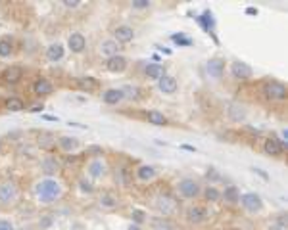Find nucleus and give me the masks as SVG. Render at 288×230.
I'll list each match as a JSON object with an SVG mask.
<instances>
[{"label":"nucleus","mask_w":288,"mask_h":230,"mask_svg":"<svg viewBox=\"0 0 288 230\" xmlns=\"http://www.w3.org/2000/svg\"><path fill=\"white\" fill-rule=\"evenodd\" d=\"M79 192L81 194H94V184H92V180H89L87 177H81L79 178Z\"/></svg>","instance_id":"38"},{"label":"nucleus","mask_w":288,"mask_h":230,"mask_svg":"<svg viewBox=\"0 0 288 230\" xmlns=\"http://www.w3.org/2000/svg\"><path fill=\"white\" fill-rule=\"evenodd\" d=\"M261 92H263V98L269 102H285L288 96V89L283 81H267Z\"/></svg>","instance_id":"4"},{"label":"nucleus","mask_w":288,"mask_h":230,"mask_svg":"<svg viewBox=\"0 0 288 230\" xmlns=\"http://www.w3.org/2000/svg\"><path fill=\"white\" fill-rule=\"evenodd\" d=\"M4 107H6L8 111L18 113V111H23V109H25V102H23L19 96H8V98L4 100Z\"/></svg>","instance_id":"33"},{"label":"nucleus","mask_w":288,"mask_h":230,"mask_svg":"<svg viewBox=\"0 0 288 230\" xmlns=\"http://www.w3.org/2000/svg\"><path fill=\"white\" fill-rule=\"evenodd\" d=\"M113 180H115L117 186H129V184L133 182V173H131V169L125 167V165H117V167L113 169Z\"/></svg>","instance_id":"19"},{"label":"nucleus","mask_w":288,"mask_h":230,"mask_svg":"<svg viewBox=\"0 0 288 230\" xmlns=\"http://www.w3.org/2000/svg\"><path fill=\"white\" fill-rule=\"evenodd\" d=\"M150 6H152L150 0H133V2H131V8H133V10H148Z\"/></svg>","instance_id":"40"},{"label":"nucleus","mask_w":288,"mask_h":230,"mask_svg":"<svg viewBox=\"0 0 288 230\" xmlns=\"http://www.w3.org/2000/svg\"><path fill=\"white\" fill-rule=\"evenodd\" d=\"M227 117L231 121H236V123H242L246 119V107L242 106L240 102H229L227 104Z\"/></svg>","instance_id":"18"},{"label":"nucleus","mask_w":288,"mask_h":230,"mask_svg":"<svg viewBox=\"0 0 288 230\" xmlns=\"http://www.w3.org/2000/svg\"><path fill=\"white\" fill-rule=\"evenodd\" d=\"M131 221H133V225H143L144 221H146V213L143 211V209H133V213H131Z\"/></svg>","instance_id":"39"},{"label":"nucleus","mask_w":288,"mask_h":230,"mask_svg":"<svg viewBox=\"0 0 288 230\" xmlns=\"http://www.w3.org/2000/svg\"><path fill=\"white\" fill-rule=\"evenodd\" d=\"M79 146H81V142L77 140L75 136H60V138H58V148H60L62 152L70 154V156L79 150Z\"/></svg>","instance_id":"26"},{"label":"nucleus","mask_w":288,"mask_h":230,"mask_svg":"<svg viewBox=\"0 0 288 230\" xmlns=\"http://www.w3.org/2000/svg\"><path fill=\"white\" fill-rule=\"evenodd\" d=\"M0 230H14V225L8 219H0Z\"/></svg>","instance_id":"45"},{"label":"nucleus","mask_w":288,"mask_h":230,"mask_svg":"<svg viewBox=\"0 0 288 230\" xmlns=\"http://www.w3.org/2000/svg\"><path fill=\"white\" fill-rule=\"evenodd\" d=\"M40 223H42V225H40L42 229H48V227L52 225V217H50V215H48V217H42V219H40Z\"/></svg>","instance_id":"46"},{"label":"nucleus","mask_w":288,"mask_h":230,"mask_svg":"<svg viewBox=\"0 0 288 230\" xmlns=\"http://www.w3.org/2000/svg\"><path fill=\"white\" fill-rule=\"evenodd\" d=\"M196 21H198L200 27L214 38V42H216L217 46H219V38H217V33H216L217 23H216V16H214V12H212V10H204L198 18H196Z\"/></svg>","instance_id":"8"},{"label":"nucleus","mask_w":288,"mask_h":230,"mask_svg":"<svg viewBox=\"0 0 288 230\" xmlns=\"http://www.w3.org/2000/svg\"><path fill=\"white\" fill-rule=\"evenodd\" d=\"M64 54H66V48H64V44H60V42H52V44L44 50L46 60H48V62H52V64L60 62V60L64 58Z\"/></svg>","instance_id":"30"},{"label":"nucleus","mask_w":288,"mask_h":230,"mask_svg":"<svg viewBox=\"0 0 288 230\" xmlns=\"http://www.w3.org/2000/svg\"><path fill=\"white\" fill-rule=\"evenodd\" d=\"M171 42L177 44V46H192L194 44V38L186 33H173L171 35Z\"/></svg>","instance_id":"37"},{"label":"nucleus","mask_w":288,"mask_h":230,"mask_svg":"<svg viewBox=\"0 0 288 230\" xmlns=\"http://www.w3.org/2000/svg\"><path fill=\"white\" fill-rule=\"evenodd\" d=\"M221 199H223L225 203H229V205H236L238 199H240V188L234 186V184L225 186V190H221Z\"/></svg>","instance_id":"27"},{"label":"nucleus","mask_w":288,"mask_h":230,"mask_svg":"<svg viewBox=\"0 0 288 230\" xmlns=\"http://www.w3.org/2000/svg\"><path fill=\"white\" fill-rule=\"evenodd\" d=\"M36 148L42 150V152H46V154H50L52 150L58 148V138H56L52 132H48V131H40L36 134Z\"/></svg>","instance_id":"14"},{"label":"nucleus","mask_w":288,"mask_h":230,"mask_svg":"<svg viewBox=\"0 0 288 230\" xmlns=\"http://www.w3.org/2000/svg\"><path fill=\"white\" fill-rule=\"evenodd\" d=\"M238 203L242 205L244 211L248 213H259L263 209V199H261V196L255 194V192H244V194H240Z\"/></svg>","instance_id":"7"},{"label":"nucleus","mask_w":288,"mask_h":230,"mask_svg":"<svg viewBox=\"0 0 288 230\" xmlns=\"http://www.w3.org/2000/svg\"><path fill=\"white\" fill-rule=\"evenodd\" d=\"M144 115H146V121H148V123L158 125V127H163V125L169 123L167 117L163 115V111H158V109H148Z\"/></svg>","instance_id":"32"},{"label":"nucleus","mask_w":288,"mask_h":230,"mask_svg":"<svg viewBox=\"0 0 288 230\" xmlns=\"http://www.w3.org/2000/svg\"><path fill=\"white\" fill-rule=\"evenodd\" d=\"M106 163L102 161V158H94L90 160V163L87 165V173L90 178H104L106 177Z\"/></svg>","instance_id":"20"},{"label":"nucleus","mask_w":288,"mask_h":230,"mask_svg":"<svg viewBox=\"0 0 288 230\" xmlns=\"http://www.w3.org/2000/svg\"><path fill=\"white\" fill-rule=\"evenodd\" d=\"M288 146L281 140L277 134H271V136H267V138L263 140V152H265L267 156H271V158H279V156H283Z\"/></svg>","instance_id":"9"},{"label":"nucleus","mask_w":288,"mask_h":230,"mask_svg":"<svg viewBox=\"0 0 288 230\" xmlns=\"http://www.w3.org/2000/svg\"><path fill=\"white\" fill-rule=\"evenodd\" d=\"M208 217H210L208 207L202 205V203H192V205H188L186 211H184V219H186V223H190V225H202V223L208 221Z\"/></svg>","instance_id":"6"},{"label":"nucleus","mask_w":288,"mask_h":230,"mask_svg":"<svg viewBox=\"0 0 288 230\" xmlns=\"http://www.w3.org/2000/svg\"><path fill=\"white\" fill-rule=\"evenodd\" d=\"M68 163H77V156H68Z\"/></svg>","instance_id":"51"},{"label":"nucleus","mask_w":288,"mask_h":230,"mask_svg":"<svg viewBox=\"0 0 288 230\" xmlns=\"http://www.w3.org/2000/svg\"><path fill=\"white\" fill-rule=\"evenodd\" d=\"M206 178H208V180H212V182H217V180H221V175H219L216 169L212 167V169H208V173H206Z\"/></svg>","instance_id":"42"},{"label":"nucleus","mask_w":288,"mask_h":230,"mask_svg":"<svg viewBox=\"0 0 288 230\" xmlns=\"http://www.w3.org/2000/svg\"><path fill=\"white\" fill-rule=\"evenodd\" d=\"M135 177L139 178L141 182H152L154 178L158 177V171L154 165H139L135 171Z\"/></svg>","instance_id":"25"},{"label":"nucleus","mask_w":288,"mask_h":230,"mask_svg":"<svg viewBox=\"0 0 288 230\" xmlns=\"http://www.w3.org/2000/svg\"><path fill=\"white\" fill-rule=\"evenodd\" d=\"M225 69H227V62L223 60V58H210L208 62H206V73H208V77H212V79H223V75H225Z\"/></svg>","instance_id":"12"},{"label":"nucleus","mask_w":288,"mask_h":230,"mask_svg":"<svg viewBox=\"0 0 288 230\" xmlns=\"http://www.w3.org/2000/svg\"><path fill=\"white\" fill-rule=\"evenodd\" d=\"M252 171H253V173H255V175H259V177L263 178V180H265V182H269V180H271L269 173H267V171H263V169H261V167H252Z\"/></svg>","instance_id":"43"},{"label":"nucleus","mask_w":288,"mask_h":230,"mask_svg":"<svg viewBox=\"0 0 288 230\" xmlns=\"http://www.w3.org/2000/svg\"><path fill=\"white\" fill-rule=\"evenodd\" d=\"M231 75H233L236 81H250L253 75V69L246 64V62H242V60H234L233 64H231Z\"/></svg>","instance_id":"11"},{"label":"nucleus","mask_w":288,"mask_h":230,"mask_svg":"<svg viewBox=\"0 0 288 230\" xmlns=\"http://www.w3.org/2000/svg\"><path fill=\"white\" fill-rule=\"evenodd\" d=\"M19 199V186L14 178L6 177L0 178V207L10 209L18 203Z\"/></svg>","instance_id":"2"},{"label":"nucleus","mask_w":288,"mask_h":230,"mask_svg":"<svg viewBox=\"0 0 288 230\" xmlns=\"http://www.w3.org/2000/svg\"><path fill=\"white\" fill-rule=\"evenodd\" d=\"M158 89L162 94H175L179 90V81L173 75H163L162 79L158 81Z\"/></svg>","instance_id":"22"},{"label":"nucleus","mask_w":288,"mask_h":230,"mask_svg":"<svg viewBox=\"0 0 288 230\" xmlns=\"http://www.w3.org/2000/svg\"><path fill=\"white\" fill-rule=\"evenodd\" d=\"M129 230H141V227H139V225H131V227H129Z\"/></svg>","instance_id":"52"},{"label":"nucleus","mask_w":288,"mask_h":230,"mask_svg":"<svg viewBox=\"0 0 288 230\" xmlns=\"http://www.w3.org/2000/svg\"><path fill=\"white\" fill-rule=\"evenodd\" d=\"M42 109H44V106H42V104H40V106H33V107H31V111H33V113H40Z\"/></svg>","instance_id":"49"},{"label":"nucleus","mask_w":288,"mask_h":230,"mask_svg":"<svg viewBox=\"0 0 288 230\" xmlns=\"http://www.w3.org/2000/svg\"><path fill=\"white\" fill-rule=\"evenodd\" d=\"M175 194L179 196L180 199H196L202 194V186L194 178H180L175 186Z\"/></svg>","instance_id":"3"},{"label":"nucleus","mask_w":288,"mask_h":230,"mask_svg":"<svg viewBox=\"0 0 288 230\" xmlns=\"http://www.w3.org/2000/svg\"><path fill=\"white\" fill-rule=\"evenodd\" d=\"M35 196L40 203H54L64 196V186L56 178H42L35 184Z\"/></svg>","instance_id":"1"},{"label":"nucleus","mask_w":288,"mask_h":230,"mask_svg":"<svg viewBox=\"0 0 288 230\" xmlns=\"http://www.w3.org/2000/svg\"><path fill=\"white\" fill-rule=\"evenodd\" d=\"M31 90H33L35 96L44 98V96H50L54 92V83L50 79H46V77H36L33 81V85H31Z\"/></svg>","instance_id":"13"},{"label":"nucleus","mask_w":288,"mask_h":230,"mask_svg":"<svg viewBox=\"0 0 288 230\" xmlns=\"http://www.w3.org/2000/svg\"><path fill=\"white\" fill-rule=\"evenodd\" d=\"M0 146H2V142H0Z\"/></svg>","instance_id":"53"},{"label":"nucleus","mask_w":288,"mask_h":230,"mask_svg":"<svg viewBox=\"0 0 288 230\" xmlns=\"http://www.w3.org/2000/svg\"><path fill=\"white\" fill-rule=\"evenodd\" d=\"M87 156H102L104 154V148L102 146H96V144H92L90 148H87V152H85Z\"/></svg>","instance_id":"41"},{"label":"nucleus","mask_w":288,"mask_h":230,"mask_svg":"<svg viewBox=\"0 0 288 230\" xmlns=\"http://www.w3.org/2000/svg\"><path fill=\"white\" fill-rule=\"evenodd\" d=\"M179 148L180 150H186V152H196V148H194V146H190V144H180Z\"/></svg>","instance_id":"47"},{"label":"nucleus","mask_w":288,"mask_h":230,"mask_svg":"<svg viewBox=\"0 0 288 230\" xmlns=\"http://www.w3.org/2000/svg\"><path fill=\"white\" fill-rule=\"evenodd\" d=\"M75 87L79 90H85V92H94V90L100 87V81H98L96 77L83 75V77H77V79H75Z\"/></svg>","instance_id":"24"},{"label":"nucleus","mask_w":288,"mask_h":230,"mask_svg":"<svg viewBox=\"0 0 288 230\" xmlns=\"http://www.w3.org/2000/svg\"><path fill=\"white\" fill-rule=\"evenodd\" d=\"M123 100H125L123 98V92H121V89H117V87H111V89H106L102 92V102L106 106H117Z\"/></svg>","instance_id":"21"},{"label":"nucleus","mask_w":288,"mask_h":230,"mask_svg":"<svg viewBox=\"0 0 288 230\" xmlns=\"http://www.w3.org/2000/svg\"><path fill=\"white\" fill-rule=\"evenodd\" d=\"M68 48L73 54H81L87 50V36L83 33H72L68 36Z\"/></svg>","instance_id":"17"},{"label":"nucleus","mask_w":288,"mask_h":230,"mask_svg":"<svg viewBox=\"0 0 288 230\" xmlns=\"http://www.w3.org/2000/svg\"><path fill=\"white\" fill-rule=\"evenodd\" d=\"M100 54L104 58H113L117 54H121V44H117L113 38H106L102 44H100Z\"/></svg>","instance_id":"29"},{"label":"nucleus","mask_w":288,"mask_h":230,"mask_svg":"<svg viewBox=\"0 0 288 230\" xmlns=\"http://www.w3.org/2000/svg\"><path fill=\"white\" fill-rule=\"evenodd\" d=\"M152 205H154V209L158 213H162L163 217H167V215L175 213V209H177V199L171 194H160L152 199Z\"/></svg>","instance_id":"5"},{"label":"nucleus","mask_w":288,"mask_h":230,"mask_svg":"<svg viewBox=\"0 0 288 230\" xmlns=\"http://www.w3.org/2000/svg\"><path fill=\"white\" fill-rule=\"evenodd\" d=\"M40 171L46 175V177H54L62 171V160L54 156V154H46L42 160H40Z\"/></svg>","instance_id":"10"},{"label":"nucleus","mask_w":288,"mask_h":230,"mask_svg":"<svg viewBox=\"0 0 288 230\" xmlns=\"http://www.w3.org/2000/svg\"><path fill=\"white\" fill-rule=\"evenodd\" d=\"M98 203H100V207H104V209H115V207L119 205L117 197L111 194V192H102L100 199H98Z\"/></svg>","instance_id":"34"},{"label":"nucleus","mask_w":288,"mask_h":230,"mask_svg":"<svg viewBox=\"0 0 288 230\" xmlns=\"http://www.w3.org/2000/svg\"><path fill=\"white\" fill-rule=\"evenodd\" d=\"M119 89L123 92V98L129 102H141L143 100V89L139 85H123Z\"/></svg>","instance_id":"28"},{"label":"nucleus","mask_w":288,"mask_h":230,"mask_svg":"<svg viewBox=\"0 0 288 230\" xmlns=\"http://www.w3.org/2000/svg\"><path fill=\"white\" fill-rule=\"evenodd\" d=\"M200 196H204V199L208 203H217L221 199V190L216 188V186H206V188H202V194Z\"/></svg>","instance_id":"35"},{"label":"nucleus","mask_w":288,"mask_h":230,"mask_svg":"<svg viewBox=\"0 0 288 230\" xmlns=\"http://www.w3.org/2000/svg\"><path fill=\"white\" fill-rule=\"evenodd\" d=\"M14 56V40L12 36H2L0 38V58H10Z\"/></svg>","instance_id":"36"},{"label":"nucleus","mask_w":288,"mask_h":230,"mask_svg":"<svg viewBox=\"0 0 288 230\" xmlns=\"http://www.w3.org/2000/svg\"><path fill=\"white\" fill-rule=\"evenodd\" d=\"M127 66H129V62H127L125 56H121V54L106 60V69L109 73H123V71H127Z\"/></svg>","instance_id":"23"},{"label":"nucleus","mask_w":288,"mask_h":230,"mask_svg":"<svg viewBox=\"0 0 288 230\" xmlns=\"http://www.w3.org/2000/svg\"><path fill=\"white\" fill-rule=\"evenodd\" d=\"M64 6L70 8V10H75V8L81 6V2H79V0H64Z\"/></svg>","instance_id":"44"},{"label":"nucleus","mask_w":288,"mask_h":230,"mask_svg":"<svg viewBox=\"0 0 288 230\" xmlns=\"http://www.w3.org/2000/svg\"><path fill=\"white\" fill-rule=\"evenodd\" d=\"M144 75L148 79H154V81H160L163 75H167V71L162 64H146L144 66Z\"/></svg>","instance_id":"31"},{"label":"nucleus","mask_w":288,"mask_h":230,"mask_svg":"<svg viewBox=\"0 0 288 230\" xmlns=\"http://www.w3.org/2000/svg\"><path fill=\"white\" fill-rule=\"evenodd\" d=\"M135 38V29L131 25H117L113 29V40L117 44H129Z\"/></svg>","instance_id":"16"},{"label":"nucleus","mask_w":288,"mask_h":230,"mask_svg":"<svg viewBox=\"0 0 288 230\" xmlns=\"http://www.w3.org/2000/svg\"><path fill=\"white\" fill-rule=\"evenodd\" d=\"M0 79H2L4 85H10V87L12 85H18L19 81L23 79V67L21 66H8V67L2 69Z\"/></svg>","instance_id":"15"},{"label":"nucleus","mask_w":288,"mask_h":230,"mask_svg":"<svg viewBox=\"0 0 288 230\" xmlns=\"http://www.w3.org/2000/svg\"><path fill=\"white\" fill-rule=\"evenodd\" d=\"M246 14H248V16H257V10H255V8H248Z\"/></svg>","instance_id":"50"},{"label":"nucleus","mask_w":288,"mask_h":230,"mask_svg":"<svg viewBox=\"0 0 288 230\" xmlns=\"http://www.w3.org/2000/svg\"><path fill=\"white\" fill-rule=\"evenodd\" d=\"M40 117H42V119H46V121H60L56 115H40Z\"/></svg>","instance_id":"48"}]
</instances>
